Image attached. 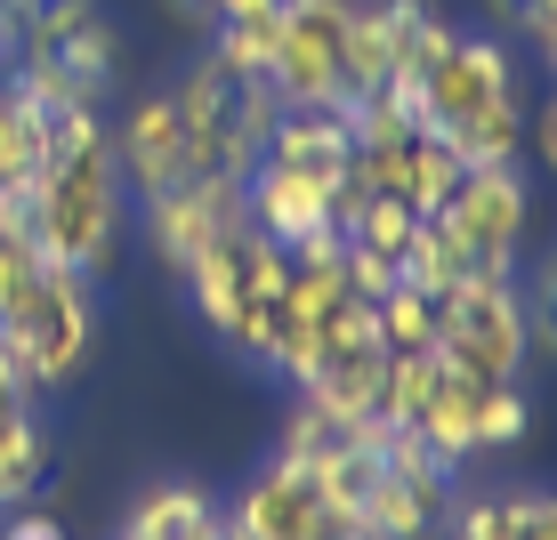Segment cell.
<instances>
[{
	"mask_svg": "<svg viewBox=\"0 0 557 540\" xmlns=\"http://www.w3.org/2000/svg\"><path fill=\"white\" fill-rule=\"evenodd\" d=\"M533 428V403L517 379H493L485 395H476V452H509V443H525Z\"/></svg>",
	"mask_w": 557,
	"mask_h": 540,
	"instance_id": "cb8c5ba5",
	"label": "cell"
},
{
	"mask_svg": "<svg viewBox=\"0 0 557 540\" xmlns=\"http://www.w3.org/2000/svg\"><path fill=\"white\" fill-rule=\"evenodd\" d=\"M380 33H388V81H396V73L420 81L429 56L453 41V16L436 9V0H380Z\"/></svg>",
	"mask_w": 557,
	"mask_h": 540,
	"instance_id": "9a60e30c",
	"label": "cell"
},
{
	"mask_svg": "<svg viewBox=\"0 0 557 540\" xmlns=\"http://www.w3.org/2000/svg\"><path fill=\"white\" fill-rule=\"evenodd\" d=\"M460 169H469V162H460L445 138H429V129H420V138H412V186H405V202L420 210V218H436V210L453 202Z\"/></svg>",
	"mask_w": 557,
	"mask_h": 540,
	"instance_id": "ffe728a7",
	"label": "cell"
},
{
	"mask_svg": "<svg viewBox=\"0 0 557 540\" xmlns=\"http://www.w3.org/2000/svg\"><path fill=\"white\" fill-rule=\"evenodd\" d=\"M339 266H348V291L372 299V306L396 291V259H388V250H356V242H348V250H339Z\"/></svg>",
	"mask_w": 557,
	"mask_h": 540,
	"instance_id": "4316f807",
	"label": "cell"
},
{
	"mask_svg": "<svg viewBox=\"0 0 557 540\" xmlns=\"http://www.w3.org/2000/svg\"><path fill=\"white\" fill-rule=\"evenodd\" d=\"M178 540H226V525H219V516H202V525H186Z\"/></svg>",
	"mask_w": 557,
	"mask_h": 540,
	"instance_id": "e575fe53",
	"label": "cell"
},
{
	"mask_svg": "<svg viewBox=\"0 0 557 540\" xmlns=\"http://www.w3.org/2000/svg\"><path fill=\"white\" fill-rule=\"evenodd\" d=\"M219 525H226V540H323L339 525L332 508L315 500V476H307V460H267V468L243 485L235 500L219 508Z\"/></svg>",
	"mask_w": 557,
	"mask_h": 540,
	"instance_id": "ba28073f",
	"label": "cell"
},
{
	"mask_svg": "<svg viewBox=\"0 0 557 540\" xmlns=\"http://www.w3.org/2000/svg\"><path fill=\"white\" fill-rule=\"evenodd\" d=\"M493 9V25H517V9H525V0H485Z\"/></svg>",
	"mask_w": 557,
	"mask_h": 540,
	"instance_id": "d590c367",
	"label": "cell"
},
{
	"mask_svg": "<svg viewBox=\"0 0 557 540\" xmlns=\"http://www.w3.org/2000/svg\"><path fill=\"white\" fill-rule=\"evenodd\" d=\"M332 436H339V428H323V419H315V412H307V403L292 395V419H283L275 452H283V460H315V452H323V443H332Z\"/></svg>",
	"mask_w": 557,
	"mask_h": 540,
	"instance_id": "83f0119b",
	"label": "cell"
},
{
	"mask_svg": "<svg viewBox=\"0 0 557 540\" xmlns=\"http://www.w3.org/2000/svg\"><path fill=\"white\" fill-rule=\"evenodd\" d=\"M453 500H460V485H405V476L380 468V485L363 492V508H356V532L363 540H436L445 516H453Z\"/></svg>",
	"mask_w": 557,
	"mask_h": 540,
	"instance_id": "8fae6325",
	"label": "cell"
},
{
	"mask_svg": "<svg viewBox=\"0 0 557 540\" xmlns=\"http://www.w3.org/2000/svg\"><path fill=\"white\" fill-rule=\"evenodd\" d=\"M517 41L557 73V0H525V9H517Z\"/></svg>",
	"mask_w": 557,
	"mask_h": 540,
	"instance_id": "f1b7e54d",
	"label": "cell"
},
{
	"mask_svg": "<svg viewBox=\"0 0 557 540\" xmlns=\"http://www.w3.org/2000/svg\"><path fill=\"white\" fill-rule=\"evenodd\" d=\"M0 331L16 339V355H25L33 395H65L73 379L89 372V355H98V282L49 259L41 282H33V299L16 306Z\"/></svg>",
	"mask_w": 557,
	"mask_h": 540,
	"instance_id": "3957f363",
	"label": "cell"
},
{
	"mask_svg": "<svg viewBox=\"0 0 557 540\" xmlns=\"http://www.w3.org/2000/svg\"><path fill=\"white\" fill-rule=\"evenodd\" d=\"M412 226H420V210H412V202H396V194H363V202H356V218L339 226V235H348L356 250H388V259H405Z\"/></svg>",
	"mask_w": 557,
	"mask_h": 540,
	"instance_id": "7402d4cb",
	"label": "cell"
},
{
	"mask_svg": "<svg viewBox=\"0 0 557 540\" xmlns=\"http://www.w3.org/2000/svg\"><path fill=\"white\" fill-rule=\"evenodd\" d=\"M49 428H41V412H16V419H0V508H33L49 485Z\"/></svg>",
	"mask_w": 557,
	"mask_h": 540,
	"instance_id": "2e32d148",
	"label": "cell"
},
{
	"mask_svg": "<svg viewBox=\"0 0 557 540\" xmlns=\"http://www.w3.org/2000/svg\"><path fill=\"white\" fill-rule=\"evenodd\" d=\"M348 16L356 0H283L275 9V65H267V81H275V98L307 113L323 105L332 113L339 98H348Z\"/></svg>",
	"mask_w": 557,
	"mask_h": 540,
	"instance_id": "277c9868",
	"label": "cell"
},
{
	"mask_svg": "<svg viewBox=\"0 0 557 540\" xmlns=\"http://www.w3.org/2000/svg\"><path fill=\"white\" fill-rule=\"evenodd\" d=\"M509 540H557V492L549 485H517L509 492Z\"/></svg>",
	"mask_w": 557,
	"mask_h": 540,
	"instance_id": "484cf974",
	"label": "cell"
},
{
	"mask_svg": "<svg viewBox=\"0 0 557 540\" xmlns=\"http://www.w3.org/2000/svg\"><path fill=\"white\" fill-rule=\"evenodd\" d=\"M33 178H41V105L0 81V194H33Z\"/></svg>",
	"mask_w": 557,
	"mask_h": 540,
	"instance_id": "ac0fdd59",
	"label": "cell"
},
{
	"mask_svg": "<svg viewBox=\"0 0 557 540\" xmlns=\"http://www.w3.org/2000/svg\"><path fill=\"white\" fill-rule=\"evenodd\" d=\"M283 0H210V16H219V25H251V16H275Z\"/></svg>",
	"mask_w": 557,
	"mask_h": 540,
	"instance_id": "d6a6232c",
	"label": "cell"
},
{
	"mask_svg": "<svg viewBox=\"0 0 557 540\" xmlns=\"http://www.w3.org/2000/svg\"><path fill=\"white\" fill-rule=\"evenodd\" d=\"M170 16H178V25H202V16H210V0H170Z\"/></svg>",
	"mask_w": 557,
	"mask_h": 540,
	"instance_id": "836d02e7",
	"label": "cell"
},
{
	"mask_svg": "<svg viewBox=\"0 0 557 540\" xmlns=\"http://www.w3.org/2000/svg\"><path fill=\"white\" fill-rule=\"evenodd\" d=\"M460 162L469 169H493V162H517V153H525V98H502L493 113H476L469 129H460V138H445Z\"/></svg>",
	"mask_w": 557,
	"mask_h": 540,
	"instance_id": "d6986e66",
	"label": "cell"
},
{
	"mask_svg": "<svg viewBox=\"0 0 557 540\" xmlns=\"http://www.w3.org/2000/svg\"><path fill=\"white\" fill-rule=\"evenodd\" d=\"M323 540H363V532H356V525H332V532H323Z\"/></svg>",
	"mask_w": 557,
	"mask_h": 540,
	"instance_id": "8d00e7d4",
	"label": "cell"
},
{
	"mask_svg": "<svg viewBox=\"0 0 557 540\" xmlns=\"http://www.w3.org/2000/svg\"><path fill=\"white\" fill-rule=\"evenodd\" d=\"M113 162H122V186L138 202H162V194H178V186H195V153H186V129H178V113H170L162 89L113 122Z\"/></svg>",
	"mask_w": 557,
	"mask_h": 540,
	"instance_id": "9c48e42d",
	"label": "cell"
},
{
	"mask_svg": "<svg viewBox=\"0 0 557 540\" xmlns=\"http://www.w3.org/2000/svg\"><path fill=\"white\" fill-rule=\"evenodd\" d=\"M259 162H275V169H292V178L323 186V194H339V186L356 178V129H348V113H323V105L283 113V122L267 129Z\"/></svg>",
	"mask_w": 557,
	"mask_h": 540,
	"instance_id": "30bf717a",
	"label": "cell"
},
{
	"mask_svg": "<svg viewBox=\"0 0 557 540\" xmlns=\"http://www.w3.org/2000/svg\"><path fill=\"white\" fill-rule=\"evenodd\" d=\"M525 331H533L542 355H557V250L533 266V282H525Z\"/></svg>",
	"mask_w": 557,
	"mask_h": 540,
	"instance_id": "d4e9b609",
	"label": "cell"
},
{
	"mask_svg": "<svg viewBox=\"0 0 557 540\" xmlns=\"http://www.w3.org/2000/svg\"><path fill=\"white\" fill-rule=\"evenodd\" d=\"M476 395H485V379H469V372L445 363V379L429 388V403H420V419H412L445 468H469L476 460Z\"/></svg>",
	"mask_w": 557,
	"mask_h": 540,
	"instance_id": "4fadbf2b",
	"label": "cell"
},
{
	"mask_svg": "<svg viewBox=\"0 0 557 540\" xmlns=\"http://www.w3.org/2000/svg\"><path fill=\"white\" fill-rule=\"evenodd\" d=\"M33 242L41 259L73 266L98 282L122 250V162H113V122L106 105H73V113H41V178H33Z\"/></svg>",
	"mask_w": 557,
	"mask_h": 540,
	"instance_id": "6da1fadb",
	"label": "cell"
},
{
	"mask_svg": "<svg viewBox=\"0 0 557 540\" xmlns=\"http://www.w3.org/2000/svg\"><path fill=\"white\" fill-rule=\"evenodd\" d=\"M210 65L235 73V81H259L275 65V16H251V25H219L210 33Z\"/></svg>",
	"mask_w": 557,
	"mask_h": 540,
	"instance_id": "603a6c76",
	"label": "cell"
},
{
	"mask_svg": "<svg viewBox=\"0 0 557 540\" xmlns=\"http://www.w3.org/2000/svg\"><path fill=\"white\" fill-rule=\"evenodd\" d=\"M0 540H65V525H57V516H41V508H16L9 525H0Z\"/></svg>",
	"mask_w": 557,
	"mask_h": 540,
	"instance_id": "1f68e13d",
	"label": "cell"
},
{
	"mask_svg": "<svg viewBox=\"0 0 557 540\" xmlns=\"http://www.w3.org/2000/svg\"><path fill=\"white\" fill-rule=\"evenodd\" d=\"M25 25H33V0H0V81L25 65Z\"/></svg>",
	"mask_w": 557,
	"mask_h": 540,
	"instance_id": "f546056e",
	"label": "cell"
},
{
	"mask_svg": "<svg viewBox=\"0 0 557 540\" xmlns=\"http://www.w3.org/2000/svg\"><path fill=\"white\" fill-rule=\"evenodd\" d=\"M525 138H533V153H542V169L557 178V89H549L542 113H525Z\"/></svg>",
	"mask_w": 557,
	"mask_h": 540,
	"instance_id": "4dcf8cb0",
	"label": "cell"
},
{
	"mask_svg": "<svg viewBox=\"0 0 557 540\" xmlns=\"http://www.w3.org/2000/svg\"><path fill=\"white\" fill-rule=\"evenodd\" d=\"M138 226H146L153 259H162L170 275H186L202 250H219L226 235H243L251 210H243L235 178H195V186H178V194H162V202H138Z\"/></svg>",
	"mask_w": 557,
	"mask_h": 540,
	"instance_id": "52a82bcc",
	"label": "cell"
},
{
	"mask_svg": "<svg viewBox=\"0 0 557 540\" xmlns=\"http://www.w3.org/2000/svg\"><path fill=\"white\" fill-rule=\"evenodd\" d=\"M502 98H517V56L502 33H453L420 73V129L429 138H460L476 113H493Z\"/></svg>",
	"mask_w": 557,
	"mask_h": 540,
	"instance_id": "5b68a950",
	"label": "cell"
},
{
	"mask_svg": "<svg viewBox=\"0 0 557 540\" xmlns=\"http://www.w3.org/2000/svg\"><path fill=\"white\" fill-rule=\"evenodd\" d=\"M436 218L453 226V242L469 250V266H517V250H525V226H533V186L517 162H493V169H460L453 202L436 210Z\"/></svg>",
	"mask_w": 557,
	"mask_h": 540,
	"instance_id": "8992f818",
	"label": "cell"
},
{
	"mask_svg": "<svg viewBox=\"0 0 557 540\" xmlns=\"http://www.w3.org/2000/svg\"><path fill=\"white\" fill-rule=\"evenodd\" d=\"M436 355L469 379H517L533 355V331H525V299L502 266H469L445 299H436Z\"/></svg>",
	"mask_w": 557,
	"mask_h": 540,
	"instance_id": "7a4b0ae2",
	"label": "cell"
},
{
	"mask_svg": "<svg viewBox=\"0 0 557 540\" xmlns=\"http://www.w3.org/2000/svg\"><path fill=\"white\" fill-rule=\"evenodd\" d=\"M243 210H251V226L267 242H283V250L299 235H315V226H332V194L292 178V169H275V162H259L251 178H243Z\"/></svg>",
	"mask_w": 557,
	"mask_h": 540,
	"instance_id": "7c38bea8",
	"label": "cell"
},
{
	"mask_svg": "<svg viewBox=\"0 0 557 540\" xmlns=\"http://www.w3.org/2000/svg\"><path fill=\"white\" fill-rule=\"evenodd\" d=\"M202 516H219V500H210L195 476H162V485H146V492L122 508L113 540H178L186 525H202Z\"/></svg>",
	"mask_w": 557,
	"mask_h": 540,
	"instance_id": "5bb4252c",
	"label": "cell"
},
{
	"mask_svg": "<svg viewBox=\"0 0 557 540\" xmlns=\"http://www.w3.org/2000/svg\"><path fill=\"white\" fill-rule=\"evenodd\" d=\"M372 315H380V347H388V355L436 347V299H429V291H412V282H396V291L380 299Z\"/></svg>",
	"mask_w": 557,
	"mask_h": 540,
	"instance_id": "44dd1931",
	"label": "cell"
},
{
	"mask_svg": "<svg viewBox=\"0 0 557 540\" xmlns=\"http://www.w3.org/2000/svg\"><path fill=\"white\" fill-rule=\"evenodd\" d=\"M460 275H469V250L453 242V226H445V218H420L412 242H405V259H396V282H412V291L445 299Z\"/></svg>",
	"mask_w": 557,
	"mask_h": 540,
	"instance_id": "e0dca14e",
	"label": "cell"
}]
</instances>
